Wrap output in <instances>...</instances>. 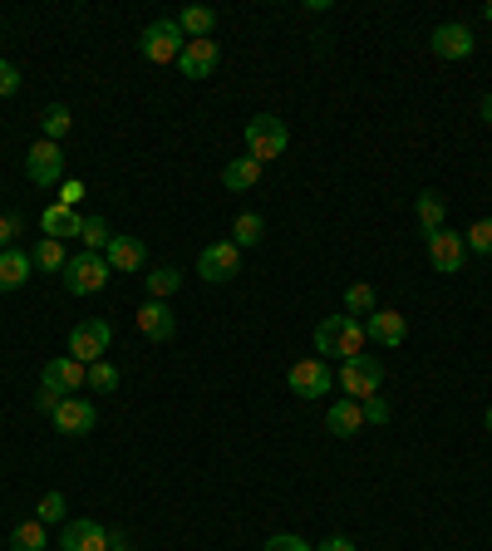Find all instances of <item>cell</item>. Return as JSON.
<instances>
[{"mask_svg": "<svg viewBox=\"0 0 492 551\" xmlns=\"http://www.w3.org/2000/svg\"><path fill=\"white\" fill-rule=\"evenodd\" d=\"M315 350L325 360H355V355H365V320H355V315H325L315 325Z\"/></svg>", "mask_w": 492, "mask_h": 551, "instance_id": "6da1fadb", "label": "cell"}, {"mask_svg": "<svg viewBox=\"0 0 492 551\" xmlns=\"http://www.w3.org/2000/svg\"><path fill=\"white\" fill-rule=\"evenodd\" d=\"M286 143H291L286 119H276V114H256V119H246V158H256L261 168H266L271 158H281Z\"/></svg>", "mask_w": 492, "mask_h": 551, "instance_id": "7a4b0ae2", "label": "cell"}, {"mask_svg": "<svg viewBox=\"0 0 492 551\" xmlns=\"http://www.w3.org/2000/svg\"><path fill=\"white\" fill-rule=\"evenodd\" d=\"M109 261H104V251H79V256H69V266H64V291L69 296H99L104 286H109Z\"/></svg>", "mask_w": 492, "mask_h": 551, "instance_id": "3957f363", "label": "cell"}, {"mask_svg": "<svg viewBox=\"0 0 492 551\" xmlns=\"http://www.w3.org/2000/svg\"><path fill=\"white\" fill-rule=\"evenodd\" d=\"M183 45H187V35L178 20H153V25H143V35H138V55L148 64H178Z\"/></svg>", "mask_w": 492, "mask_h": 551, "instance_id": "277c9868", "label": "cell"}, {"mask_svg": "<svg viewBox=\"0 0 492 551\" xmlns=\"http://www.w3.org/2000/svg\"><path fill=\"white\" fill-rule=\"evenodd\" d=\"M335 384L345 389V399H369V394H379V384H384V365H379L374 355L340 360V374H335Z\"/></svg>", "mask_w": 492, "mask_h": 551, "instance_id": "5b68a950", "label": "cell"}, {"mask_svg": "<svg viewBox=\"0 0 492 551\" xmlns=\"http://www.w3.org/2000/svg\"><path fill=\"white\" fill-rule=\"evenodd\" d=\"M109 345H114V330H109V320H79V325L69 330V355H74L79 365H94V360H104V355H109Z\"/></svg>", "mask_w": 492, "mask_h": 551, "instance_id": "8992f818", "label": "cell"}, {"mask_svg": "<svg viewBox=\"0 0 492 551\" xmlns=\"http://www.w3.org/2000/svg\"><path fill=\"white\" fill-rule=\"evenodd\" d=\"M25 178L35 187H60L64 183V148L60 143L40 138V143L25 153Z\"/></svg>", "mask_w": 492, "mask_h": 551, "instance_id": "52a82bcc", "label": "cell"}, {"mask_svg": "<svg viewBox=\"0 0 492 551\" xmlns=\"http://www.w3.org/2000/svg\"><path fill=\"white\" fill-rule=\"evenodd\" d=\"M109 547H114V532H109L104 522H94V517H74V522H64L60 551H109Z\"/></svg>", "mask_w": 492, "mask_h": 551, "instance_id": "ba28073f", "label": "cell"}, {"mask_svg": "<svg viewBox=\"0 0 492 551\" xmlns=\"http://www.w3.org/2000/svg\"><path fill=\"white\" fill-rule=\"evenodd\" d=\"M286 379H291V394H296V399H325V394L335 389V374H330L325 360H296Z\"/></svg>", "mask_w": 492, "mask_h": 551, "instance_id": "9c48e42d", "label": "cell"}, {"mask_svg": "<svg viewBox=\"0 0 492 551\" xmlns=\"http://www.w3.org/2000/svg\"><path fill=\"white\" fill-rule=\"evenodd\" d=\"M237 266H242V246H232V242H212V246H202V256H197V271H202V281H212V286L232 281Z\"/></svg>", "mask_w": 492, "mask_h": 551, "instance_id": "30bf717a", "label": "cell"}, {"mask_svg": "<svg viewBox=\"0 0 492 551\" xmlns=\"http://www.w3.org/2000/svg\"><path fill=\"white\" fill-rule=\"evenodd\" d=\"M429 50L438 55V60H468V55L478 50V40H473V30H468L463 20H448V25L433 30Z\"/></svg>", "mask_w": 492, "mask_h": 551, "instance_id": "8fae6325", "label": "cell"}, {"mask_svg": "<svg viewBox=\"0 0 492 551\" xmlns=\"http://www.w3.org/2000/svg\"><path fill=\"white\" fill-rule=\"evenodd\" d=\"M50 419H55V429H60L64 438H84V433H94V424H99V409H94L89 399L69 394V399H64Z\"/></svg>", "mask_w": 492, "mask_h": 551, "instance_id": "7c38bea8", "label": "cell"}, {"mask_svg": "<svg viewBox=\"0 0 492 551\" xmlns=\"http://www.w3.org/2000/svg\"><path fill=\"white\" fill-rule=\"evenodd\" d=\"M429 261H433V271L438 276H458L463 271V261H468V246H463V237L458 232H433L429 237Z\"/></svg>", "mask_w": 492, "mask_h": 551, "instance_id": "4fadbf2b", "label": "cell"}, {"mask_svg": "<svg viewBox=\"0 0 492 551\" xmlns=\"http://www.w3.org/2000/svg\"><path fill=\"white\" fill-rule=\"evenodd\" d=\"M84 374H89V365H79L74 355H55L50 365L40 369V384L69 399V394H79V389H84Z\"/></svg>", "mask_w": 492, "mask_h": 551, "instance_id": "5bb4252c", "label": "cell"}, {"mask_svg": "<svg viewBox=\"0 0 492 551\" xmlns=\"http://www.w3.org/2000/svg\"><path fill=\"white\" fill-rule=\"evenodd\" d=\"M404 335H409L404 310H374V315L365 320V340L384 345V350H399V345H404Z\"/></svg>", "mask_w": 492, "mask_h": 551, "instance_id": "9a60e30c", "label": "cell"}, {"mask_svg": "<svg viewBox=\"0 0 492 551\" xmlns=\"http://www.w3.org/2000/svg\"><path fill=\"white\" fill-rule=\"evenodd\" d=\"M217 64H222V45L217 40H187L183 55H178V69L187 79H207Z\"/></svg>", "mask_w": 492, "mask_h": 551, "instance_id": "2e32d148", "label": "cell"}, {"mask_svg": "<svg viewBox=\"0 0 492 551\" xmlns=\"http://www.w3.org/2000/svg\"><path fill=\"white\" fill-rule=\"evenodd\" d=\"M138 330H143L153 345H168V340L178 335V320H173L168 301H143V306H138Z\"/></svg>", "mask_w": 492, "mask_h": 551, "instance_id": "e0dca14e", "label": "cell"}, {"mask_svg": "<svg viewBox=\"0 0 492 551\" xmlns=\"http://www.w3.org/2000/svg\"><path fill=\"white\" fill-rule=\"evenodd\" d=\"M30 276H35L30 251H20V246L0 251V291H25V286H30Z\"/></svg>", "mask_w": 492, "mask_h": 551, "instance_id": "ac0fdd59", "label": "cell"}, {"mask_svg": "<svg viewBox=\"0 0 492 551\" xmlns=\"http://www.w3.org/2000/svg\"><path fill=\"white\" fill-rule=\"evenodd\" d=\"M325 424H330L335 438H355V433H365V409H360V399H335L330 414H325Z\"/></svg>", "mask_w": 492, "mask_h": 551, "instance_id": "d6986e66", "label": "cell"}, {"mask_svg": "<svg viewBox=\"0 0 492 551\" xmlns=\"http://www.w3.org/2000/svg\"><path fill=\"white\" fill-rule=\"evenodd\" d=\"M40 232H45V237H55V242H69V237H79V232H84V217H79V212H69V207H60V202H50V207H45V217H40Z\"/></svg>", "mask_w": 492, "mask_h": 551, "instance_id": "ffe728a7", "label": "cell"}, {"mask_svg": "<svg viewBox=\"0 0 492 551\" xmlns=\"http://www.w3.org/2000/svg\"><path fill=\"white\" fill-rule=\"evenodd\" d=\"M104 261H109V271H138L148 261V246H143V237H114Z\"/></svg>", "mask_w": 492, "mask_h": 551, "instance_id": "44dd1931", "label": "cell"}, {"mask_svg": "<svg viewBox=\"0 0 492 551\" xmlns=\"http://www.w3.org/2000/svg\"><path fill=\"white\" fill-rule=\"evenodd\" d=\"M10 551H50V532L40 517H25L10 527Z\"/></svg>", "mask_w": 492, "mask_h": 551, "instance_id": "7402d4cb", "label": "cell"}, {"mask_svg": "<svg viewBox=\"0 0 492 551\" xmlns=\"http://www.w3.org/2000/svg\"><path fill=\"white\" fill-rule=\"evenodd\" d=\"M414 212H419L424 237H433V232H443V212H448V202H443V192H438V187H424V192H419V202H414Z\"/></svg>", "mask_w": 492, "mask_h": 551, "instance_id": "603a6c76", "label": "cell"}, {"mask_svg": "<svg viewBox=\"0 0 492 551\" xmlns=\"http://www.w3.org/2000/svg\"><path fill=\"white\" fill-rule=\"evenodd\" d=\"M261 163L256 158H232L227 168H222V187H232V192H251V187L261 183Z\"/></svg>", "mask_w": 492, "mask_h": 551, "instance_id": "cb8c5ba5", "label": "cell"}, {"mask_svg": "<svg viewBox=\"0 0 492 551\" xmlns=\"http://www.w3.org/2000/svg\"><path fill=\"white\" fill-rule=\"evenodd\" d=\"M178 25H183L187 40H212V30H217V10H212V5H187L183 15H178Z\"/></svg>", "mask_w": 492, "mask_h": 551, "instance_id": "d4e9b609", "label": "cell"}, {"mask_svg": "<svg viewBox=\"0 0 492 551\" xmlns=\"http://www.w3.org/2000/svg\"><path fill=\"white\" fill-rule=\"evenodd\" d=\"M178 286H183V271L178 266H153L148 271V301H168Z\"/></svg>", "mask_w": 492, "mask_h": 551, "instance_id": "484cf974", "label": "cell"}, {"mask_svg": "<svg viewBox=\"0 0 492 551\" xmlns=\"http://www.w3.org/2000/svg\"><path fill=\"white\" fill-rule=\"evenodd\" d=\"M261 237H266V217H261V212H242V217L232 222V237H227V242L232 246H256Z\"/></svg>", "mask_w": 492, "mask_h": 551, "instance_id": "4316f807", "label": "cell"}, {"mask_svg": "<svg viewBox=\"0 0 492 551\" xmlns=\"http://www.w3.org/2000/svg\"><path fill=\"white\" fill-rule=\"evenodd\" d=\"M30 261H35L40 271H50V276L69 266V256H64V242H55V237H40V242H35V251H30Z\"/></svg>", "mask_w": 492, "mask_h": 551, "instance_id": "83f0119b", "label": "cell"}, {"mask_svg": "<svg viewBox=\"0 0 492 551\" xmlns=\"http://www.w3.org/2000/svg\"><path fill=\"white\" fill-rule=\"evenodd\" d=\"M69 128H74V114H69L64 104H50V109L40 114V138H50V143H60Z\"/></svg>", "mask_w": 492, "mask_h": 551, "instance_id": "f1b7e54d", "label": "cell"}, {"mask_svg": "<svg viewBox=\"0 0 492 551\" xmlns=\"http://www.w3.org/2000/svg\"><path fill=\"white\" fill-rule=\"evenodd\" d=\"M374 286H369V281H355V286H345V315H355V320H360V315H374Z\"/></svg>", "mask_w": 492, "mask_h": 551, "instance_id": "f546056e", "label": "cell"}, {"mask_svg": "<svg viewBox=\"0 0 492 551\" xmlns=\"http://www.w3.org/2000/svg\"><path fill=\"white\" fill-rule=\"evenodd\" d=\"M79 242H84V251H109L114 232H109V222H104V217H84V232H79Z\"/></svg>", "mask_w": 492, "mask_h": 551, "instance_id": "4dcf8cb0", "label": "cell"}, {"mask_svg": "<svg viewBox=\"0 0 492 551\" xmlns=\"http://www.w3.org/2000/svg\"><path fill=\"white\" fill-rule=\"evenodd\" d=\"M84 384H89L94 394H114V389H119V369L109 365V360H94L89 374H84Z\"/></svg>", "mask_w": 492, "mask_h": 551, "instance_id": "1f68e13d", "label": "cell"}, {"mask_svg": "<svg viewBox=\"0 0 492 551\" xmlns=\"http://www.w3.org/2000/svg\"><path fill=\"white\" fill-rule=\"evenodd\" d=\"M463 246H468V251H478V256H492V217L473 222V227L463 232Z\"/></svg>", "mask_w": 492, "mask_h": 551, "instance_id": "d6a6232c", "label": "cell"}, {"mask_svg": "<svg viewBox=\"0 0 492 551\" xmlns=\"http://www.w3.org/2000/svg\"><path fill=\"white\" fill-rule=\"evenodd\" d=\"M35 517H40L45 527H55V522H64V492H45V497L35 502Z\"/></svg>", "mask_w": 492, "mask_h": 551, "instance_id": "836d02e7", "label": "cell"}, {"mask_svg": "<svg viewBox=\"0 0 492 551\" xmlns=\"http://www.w3.org/2000/svg\"><path fill=\"white\" fill-rule=\"evenodd\" d=\"M266 551H315L306 537H296V532H276V537H266Z\"/></svg>", "mask_w": 492, "mask_h": 551, "instance_id": "e575fe53", "label": "cell"}, {"mask_svg": "<svg viewBox=\"0 0 492 551\" xmlns=\"http://www.w3.org/2000/svg\"><path fill=\"white\" fill-rule=\"evenodd\" d=\"M79 202H84V183H79V178H64L60 183V207L79 212Z\"/></svg>", "mask_w": 492, "mask_h": 551, "instance_id": "d590c367", "label": "cell"}, {"mask_svg": "<svg viewBox=\"0 0 492 551\" xmlns=\"http://www.w3.org/2000/svg\"><path fill=\"white\" fill-rule=\"evenodd\" d=\"M360 409H365V424H389V404H384L379 394L360 399Z\"/></svg>", "mask_w": 492, "mask_h": 551, "instance_id": "8d00e7d4", "label": "cell"}, {"mask_svg": "<svg viewBox=\"0 0 492 551\" xmlns=\"http://www.w3.org/2000/svg\"><path fill=\"white\" fill-rule=\"evenodd\" d=\"M10 94H20V69L10 60H0V99H10Z\"/></svg>", "mask_w": 492, "mask_h": 551, "instance_id": "74e56055", "label": "cell"}, {"mask_svg": "<svg viewBox=\"0 0 492 551\" xmlns=\"http://www.w3.org/2000/svg\"><path fill=\"white\" fill-rule=\"evenodd\" d=\"M15 237H20V217L15 212H0V251H10Z\"/></svg>", "mask_w": 492, "mask_h": 551, "instance_id": "f35d334b", "label": "cell"}, {"mask_svg": "<svg viewBox=\"0 0 492 551\" xmlns=\"http://www.w3.org/2000/svg\"><path fill=\"white\" fill-rule=\"evenodd\" d=\"M35 404H40V414H55V409L64 404V394H55V389H45V384H40V399H35Z\"/></svg>", "mask_w": 492, "mask_h": 551, "instance_id": "ab89813d", "label": "cell"}, {"mask_svg": "<svg viewBox=\"0 0 492 551\" xmlns=\"http://www.w3.org/2000/svg\"><path fill=\"white\" fill-rule=\"evenodd\" d=\"M315 551H355V537L335 532V537H325V547H315Z\"/></svg>", "mask_w": 492, "mask_h": 551, "instance_id": "60d3db41", "label": "cell"}, {"mask_svg": "<svg viewBox=\"0 0 492 551\" xmlns=\"http://www.w3.org/2000/svg\"><path fill=\"white\" fill-rule=\"evenodd\" d=\"M483 123L492 128V94H483Z\"/></svg>", "mask_w": 492, "mask_h": 551, "instance_id": "b9f144b4", "label": "cell"}, {"mask_svg": "<svg viewBox=\"0 0 492 551\" xmlns=\"http://www.w3.org/2000/svg\"><path fill=\"white\" fill-rule=\"evenodd\" d=\"M109 551H133V547H128V537H119V532H114V547H109Z\"/></svg>", "mask_w": 492, "mask_h": 551, "instance_id": "7bdbcfd3", "label": "cell"}, {"mask_svg": "<svg viewBox=\"0 0 492 551\" xmlns=\"http://www.w3.org/2000/svg\"><path fill=\"white\" fill-rule=\"evenodd\" d=\"M483 419H488V433H492V404H488V414H483Z\"/></svg>", "mask_w": 492, "mask_h": 551, "instance_id": "ee69618b", "label": "cell"}, {"mask_svg": "<svg viewBox=\"0 0 492 551\" xmlns=\"http://www.w3.org/2000/svg\"><path fill=\"white\" fill-rule=\"evenodd\" d=\"M483 15H488V20H492V5H488V10H483Z\"/></svg>", "mask_w": 492, "mask_h": 551, "instance_id": "f6af8a7d", "label": "cell"}]
</instances>
